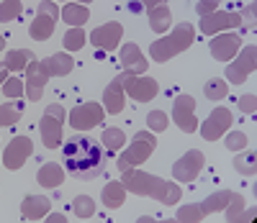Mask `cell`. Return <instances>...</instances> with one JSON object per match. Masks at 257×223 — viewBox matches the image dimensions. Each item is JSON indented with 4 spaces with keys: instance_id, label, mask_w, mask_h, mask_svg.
I'll use <instances>...</instances> for the list:
<instances>
[{
    "instance_id": "d590c367",
    "label": "cell",
    "mask_w": 257,
    "mask_h": 223,
    "mask_svg": "<svg viewBox=\"0 0 257 223\" xmlns=\"http://www.w3.org/2000/svg\"><path fill=\"white\" fill-rule=\"evenodd\" d=\"M221 3V0H198V6H196V11L201 13V16H208L213 8H216Z\"/></svg>"
},
{
    "instance_id": "277c9868",
    "label": "cell",
    "mask_w": 257,
    "mask_h": 223,
    "mask_svg": "<svg viewBox=\"0 0 257 223\" xmlns=\"http://www.w3.org/2000/svg\"><path fill=\"white\" fill-rule=\"evenodd\" d=\"M152 149H155V136H152V133H144V131H142V133H137V136H134V146H132V151L123 154L116 167H118L121 172L132 169L134 164L144 162L149 154H152Z\"/></svg>"
},
{
    "instance_id": "5bb4252c",
    "label": "cell",
    "mask_w": 257,
    "mask_h": 223,
    "mask_svg": "<svg viewBox=\"0 0 257 223\" xmlns=\"http://www.w3.org/2000/svg\"><path fill=\"white\" fill-rule=\"evenodd\" d=\"M41 136H44L47 149H57L62 144V121H54V113L47 110V118L41 121Z\"/></svg>"
},
{
    "instance_id": "8992f818",
    "label": "cell",
    "mask_w": 257,
    "mask_h": 223,
    "mask_svg": "<svg viewBox=\"0 0 257 223\" xmlns=\"http://www.w3.org/2000/svg\"><path fill=\"white\" fill-rule=\"evenodd\" d=\"M193 108H196V103H193L190 95H180L175 100V123L180 126V131L185 133H193L198 126H196V118H193Z\"/></svg>"
},
{
    "instance_id": "e575fe53",
    "label": "cell",
    "mask_w": 257,
    "mask_h": 223,
    "mask_svg": "<svg viewBox=\"0 0 257 223\" xmlns=\"http://www.w3.org/2000/svg\"><path fill=\"white\" fill-rule=\"evenodd\" d=\"M247 144H249V141H247V136H244L242 131H234V133H229V136H226V149L237 151V149H242V146H247Z\"/></svg>"
},
{
    "instance_id": "7a4b0ae2",
    "label": "cell",
    "mask_w": 257,
    "mask_h": 223,
    "mask_svg": "<svg viewBox=\"0 0 257 223\" xmlns=\"http://www.w3.org/2000/svg\"><path fill=\"white\" fill-rule=\"evenodd\" d=\"M193 26L190 24H180L175 29L173 36H167V39H160L152 44V59L155 62H167L173 54H178L180 49H188L190 44H193Z\"/></svg>"
},
{
    "instance_id": "7402d4cb",
    "label": "cell",
    "mask_w": 257,
    "mask_h": 223,
    "mask_svg": "<svg viewBox=\"0 0 257 223\" xmlns=\"http://www.w3.org/2000/svg\"><path fill=\"white\" fill-rule=\"evenodd\" d=\"M103 103H105V110L108 113H121L123 110V98H121V80H116L108 90H105V98H103Z\"/></svg>"
},
{
    "instance_id": "ba28073f",
    "label": "cell",
    "mask_w": 257,
    "mask_h": 223,
    "mask_svg": "<svg viewBox=\"0 0 257 223\" xmlns=\"http://www.w3.org/2000/svg\"><path fill=\"white\" fill-rule=\"evenodd\" d=\"M201 164H203V157H201V151H188L183 159H178V164L173 167V172H175V177H178L180 182H190L193 177L198 174Z\"/></svg>"
},
{
    "instance_id": "6da1fadb",
    "label": "cell",
    "mask_w": 257,
    "mask_h": 223,
    "mask_svg": "<svg viewBox=\"0 0 257 223\" xmlns=\"http://www.w3.org/2000/svg\"><path fill=\"white\" fill-rule=\"evenodd\" d=\"M64 169L75 180H93L103 172V149L93 136H72L62 149Z\"/></svg>"
},
{
    "instance_id": "9c48e42d",
    "label": "cell",
    "mask_w": 257,
    "mask_h": 223,
    "mask_svg": "<svg viewBox=\"0 0 257 223\" xmlns=\"http://www.w3.org/2000/svg\"><path fill=\"white\" fill-rule=\"evenodd\" d=\"M90 41L95 44L98 49H105V52H111L118 47V41H121V26L118 24H108V26H100L90 34Z\"/></svg>"
},
{
    "instance_id": "8d00e7d4",
    "label": "cell",
    "mask_w": 257,
    "mask_h": 223,
    "mask_svg": "<svg viewBox=\"0 0 257 223\" xmlns=\"http://www.w3.org/2000/svg\"><path fill=\"white\" fill-rule=\"evenodd\" d=\"M239 108L244 113H254V95H242L239 98Z\"/></svg>"
},
{
    "instance_id": "52a82bcc",
    "label": "cell",
    "mask_w": 257,
    "mask_h": 223,
    "mask_svg": "<svg viewBox=\"0 0 257 223\" xmlns=\"http://www.w3.org/2000/svg\"><path fill=\"white\" fill-rule=\"evenodd\" d=\"M231 26H242V18L237 13H208L201 21V31L203 34H213V31L231 29Z\"/></svg>"
},
{
    "instance_id": "30bf717a",
    "label": "cell",
    "mask_w": 257,
    "mask_h": 223,
    "mask_svg": "<svg viewBox=\"0 0 257 223\" xmlns=\"http://www.w3.org/2000/svg\"><path fill=\"white\" fill-rule=\"evenodd\" d=\"M118 80L126 82V87L137 100H152L157 95V82L152 77H118Z\"/></svg>"
},
{
    "instance_id": "4316f807",
    "label": "cell",
    "mask_w": 257,
    "mask_h": 223,
    "mask_svg": "<svg viewBox=\"0 0 257 223\" xmlns=\"http://www.w3.org/2000/svg\"><path fill=\"white\" fill-rule=\"evenodd\" d=\"M85 41H88V36H85V31L82 29H70L67 34H64V47H67L70 52H77V49H82L85 47Z\"/></svg>"
},
{
    "instance_id": "1f68e13d",
    "label": "cell",
    "mask_w": 257,
    "mask_h": 223,
    "mask_svg": "<svg viewBox=\"0 0 257 223\" xmlns=\"http://www.w3.org/2000/svg\"><path fill=\"white\" fill-rule=\"evenodd\" d=\"M21 13V0H6V6H0V21H13Z\"/></svg>"
},
{
    "instance_id": "cb8c5ba5",
    "label": "cell",
    "mask_w": 257,
    "mask_h": 223,
    "mask_svg": "<svg viewBox=\"0 0 257 223\" xmlns=\"http://www.w3.org/2000/svg\"><path fill=\"white\" fill-rule=\"evenodd\" d=\"M34 62V54L26 52V49H16V52H8L6 57V70H24V67H29Z\"/></svg>"
},
{
    "instance_id": "3957f363",
    "label": "cell",
    "mask_w": 257,
    "mask_h": 223,
    "mask_svg": "<svg viewBox=\"0 0 257 223\" xmlns=\"http://www.w3.org/2000/svg\"><path fill=\"white\" fill-rule=\"evenodd\" d=\"M57 18H59V8H57L54 3H49V0H44V3L39 6V11H36V21L31 24L29 34H31L36 41L49 39L52 31H54V21H57Z\"/></svg>"
},
{
    "instance_id": "d6986e66",
    "label": "cell",
    "mask_w": 257,
    "mask_h": 223,
    "mask_svg": "<svg viewBox=\"0 0 257 223\" xmlns=\"http://www.w3.org/2000/svg\"><path fill=\"white\" fill-rule=\"evenodd\" d=\"M44 80H47V70L44 64H29V82H31V100L41 98V90H44Z\"/></svg>"
},
{
    "instance_id": "ffe728a7",
    "label": "cell",
    "mask_w": 257,
    "mask_h": 223,
    "mask_svg": "<svg viewBox=\"0 0 257 223\" xmlns=\"http://www.w3.org/2000/svg\"><path fill=\"white\" fill-rule=\"evenodd\" d=\"M21 210H24L26 218H41V215L49 210V200L47 197H39V195H29L26 203L21 205Z\"/></svg>"
},
{
    "instance_id": "ac0fdd59",
    "label": "cell",
    "mask_w": 257,
    "mask_h": 223,
    "mask_svg": "<svg viewBox=\"0 0 257 223\" xmlns=\"http://www.w3.org/2000/svg\"><path fill=\"white\" fill-rule=\"evenodd\" d=\"M62 177H64L62 167L54 164V162H49V164H44V167L39 169L36 180H39V185H44V187H57V185H62Z\"/></svg>"
},
{
    "instance_id": "4dcf8cb0",
    "label": "cell",
    "mask_w": 257,
    "mask_h": 223,
    "mask_svg": "<svg viewBox=\"0 0 257 223\" xmlns=\"http://www.w3.org/2000/svg\"><path fill=\"white\" fill-rule=\"evenodd\" d=\"M234 167H237V172H242V174H254V154L249 151V154H242V157H237L234 159Z\"/></svg>"
},
{
    "instance_id": "44dd1931",
    "label": "cell",
    "mask_w": 257,
    "mask_h": 223,
    "mask_svg": "<svg viewBox=\"0 0 257 223\" xmlns=\"http://www.w3.org/2000/svg\"><path fill=\"white\" fill-rule=\"evenodd\" d=\"M62 18L67 21L70 26H82L85 21L90 18V11L85 8V6H75V3H70V6H64V8H62Z\"/></svg>"
},
{
    "instance_id": "ab89813d",
    "label": "cell",
    "mask_w": 257,
    "mask_h": 223,
    "mask_svg": "<svg viewBox=\"0 0 257 223\" xmlns=\"http://www.w3.org/2000/svg\"><path fill=\"white\" fill-rule=\"evenodd\" d=\"M6 72L8 70H6V64H3V67H0V82H6Z\"/></svg>"
},
{
    "instance_id": "d4e9b609",
    "label": "cell",
    "mask_w": 257,
    "mask_h": 223,
    "mask_svg": "<svg viewBox=\"0 0 257 223\" xmlns=\"http://www.w3.org/2000/svg\"><path fill=\"white\" fill-rule=\"evenodd\" d=\"M123 185L121 182H111V185H105L103 190V205H108V208H118L123 205Z\"/></svg>"
},
{
    "instance_id": "484cf974",
    "label": "cell",
    "mask_w": 257,
    "mask_h": 223,
    "mask_svg": "<svg viewBox=\"0 0 257 223\" xmlns=\"http://www.w3.org/2000/svg\"><path fill=\"white\" fill-rule=\"evenodd\" d=\"M203 93H206V98L208 100H224L226 98V93H229V87H226V80H208L206 82V87H203Z\"/></svg>"
},
{
    "instance_id": "74e56055",
    "label": "cell",
    "mask_w": 257,
    "mask_h": 223,
    "mask_svg": "<svg viewBox=\"0 0 257 223\" xmlns=\"http://www.w3.org/2000/svg\"><path fill=\"white\" fill-rule=\"evenodd\" d=\"M49 220H54V223H64V220H67V218H64L62 213H54V215H49Z\"/></svg>"
},
{
    "instance_id": "836d02e7",
    "label": "cell",
    "mask_w": 257,
    "mask_h": 223,
    "mask_svg": "<svg viewBox=\"0 0 257 223\" xmlns=\"http://www.w3.org/2000/svg\"><path fill=\"white\" fill-rule=\"evenodd\" d=\"M3 93H6V98H21V93H24V82H21L18 77L6 80V85H3Z\"/></svg>"
},
{
    "instance_id": "5b68a950",
    "label": "cell",
    "mask_w": 257,
    "mask_h": 223,
    "mask_svg": "<svg viewBox=\"0 0 257 223\" xmlns=\"http://www.w3.org/2000/svg\"><path fill=\"white\" fill-rule=\"evenodd\" d=\"M229 126H231V113H229L226 108H216L211 113V118L206 121V126L201 128V133H203V139L213 141V139H219Z\"/></svg>"
},
{
    "instance_id": "e0dca14e",
    "label": "cell",
    "mask_w": 257,
    "mask_h": 223,
    "mask_svg": "<svg viewBox=\"0 0 257 223\" xmlns=\"http://www.w3.org/2000/svg\"><path fill=\"white\" fill-rule=\"evenodd\" d=\"M72 67H75V59L70 54H54L44 62V70L49 75H70Z\"/></svg>"
},
{
    "instance_id": "4fadbf2b",
    "label": "cell",
    "mask_w": 257,
    "mask_h": 223,
    "mask_svg": "<svg viewBox=\"0 0 257 223\" xmlns=\"http://www.w3.org/2000/svg\"><path fill=\"white\" fill-rule=\"evenodd\" d=\"M72 126L75 128H93L95 123H100V108L95 103H85L82 108L72 110Z\"/></svg>"
},
{
    "instance_id": "9a60e30c",
    "label": "cell",
    "mask_w": 257,
    "mask_h": 223,
    "mask_svg": "<svg viewBox=\"0 0 257 223\" xmlns=\"http://www.w3.org/2000/svg\"><path fill=\"white\" fill-rule=\"evenodd\" d=\"M226 72H229V77H231L234 82H242L244 72H247V75L254 72V47H247V49L242 52V57H239V64L229 67Z\"/></svg>"
},
{
    "instance_id": "f1b7e54d",
    "label": "cell",
    "mask_w": 257,
    "mask_h": 223,
    "mask_svg": "<svg viewBox=\"0 0 257 223\" xmlns=\"http://www.w3.org/2000/svg\"><path fill=\"white\" fill-rule=\"evenodd\" d=\"M93 213H95L93 197H88V195H77V197H75V215H77V218H90Z\"/></svg>"
},
{
    "instance_id": "f546056e",
    "label": "cell",
    "mask_w": 257,
    "mask_h": 223,
    "mask_svg": "<svg viewBox=\"0 0 257 223\" xmlns=\"http://www.w3.org/2000/svg\"><path fill=\"white\" fill-rule=\"evenodd\" d=\"M21 110H24V105L18 108H8V105H0V126H13L21 116Z\"/></svg>"
},
{
    "instance_id": "d6a6232c",
    "label": "cell",
    "mask_w": 257,
    "mask_h": 223,
    "mask_svg": "<svg viewBox=\"0 0 257 223\" xmlns=\"http://www.w3.org/2000/svg\"><path fill=\"white\" fill-rule=\"evenodd\" d=\"M147 123L152 131H165L167 128V116L162 113V110H152V113L147 116Z\"/></svg>"
},
{
    "instance_id": "f35d334b",
    "label": "cell",
    "mask_w": 257,
    "mask_h": 223,
    "mask_svg": "<svg viewBox=\"0 0 257 223\" xmlns=\"http://www.w3.org/2000/svg\"><path fill=\"white\" fill-rule=\"evenodd\" d=\"M142 6H147V8H155V6H160V0H142Z\"/></svg>"
},
{
    "instance_id": "8fae6325",
    "label": "cell",
    "mask_w": 257,
    "mask_h": 223,
    "mask_svg": "<svg viewBox=\"0 0 257 223\" xmlns=\"http://www.w3.org/2000/svg\"><path fill=\"white\" fill-rule=\"evenodd\" d=\"M29 154H31V139H26V136L13 139L11 149L6 151V167L8 169H18L21 164L29 159Z\"/></svg>"
},
{
    "instance_id": "603a6c76",
    "label": "cell",
    "mask_w": 257,
    "mask_h": 223,
    "mask_svg": "<svg viewBox=\"0 0 257 223\" xmlns=\"http://www.w3.org/2000/svg\"><path fill=\"white\" fill-rule=\"evenodd\" d=\"M121 62L126 64V70H132V72H144L147 70V62L142 59L139 49L134 47V44H128V47H123V57Z\"/></svg>"
},
{
    "instance_id": "2e32d148",
    "label": "cell",
    "mask_w": 257,
    "mask_h": 223,
    "mask_svg": "<svg viewBox=\"0 0 257 223\" xmlns=\"http://www.w3.org/2000/svg\"><path fill=\"white\" fill-rule=\"evenodd\" d=\"M170 24H173V13H170V8H165V6L149 8V26H152L155 34H165L170 29Z\"/></svg>"
},
{
    "instance_id": "60d3db41",
    "label": "cell",
    "mask_w": 257,
    "mask_h": 223,
    "mask_svg": "<svg viewBox=\"0 0 257 223\" xmlns=\"http://www.w3.org/2000/svg\"><path fill=\"white\" fill-rule=\"evenodd\" d=\"M3 47H6V39H3V36H0V52H3Z\"/></svg>"
},
{
    "instance_id": "7c38bea8",
    "label": "cell",
    "mask_w": 257,
    "mask_h": 223,
    "mask_svg": "<svg viewBox=\"0 0 257 223\" xmlns=\"http://www.w3.org/2000/svg\"><path fill=\"white\" fill-rule=\"evenodd\" d=\"M237 49H239V36L237 34H224L216 41H211V54L219 62H229Z\"/></svg>"
},
{
    "instance_id": "83f0119b",
    "label": "cell",
    "mask_w": 257,
    "mask_h": 223,
    "mask_svg": "<svg viewBox=\"0 0 257 223\" xmlns=\"http://www.w3.org/2000/svg\"><path fill=\"white\" fill-rule=\"evenodd\" d=\"M103 144H105V149H108V151H116V149H121V146L126 144L123 131H118V128H108V131L103 133Z\"/></svg>"
}]
</instances>
